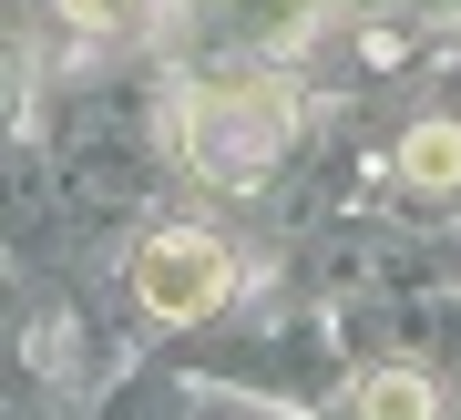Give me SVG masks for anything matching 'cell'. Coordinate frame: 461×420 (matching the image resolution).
Listing matches in <instances>:
<instances>
[{
	"mask_svg": "<svg viewBox=\"0 0 461 420\" xmlns=\"http://www.w3.org/2000/svg\"><path fill=\"white\" fill-rule=\"evenodd\" d=\"M133 0H62V21H83V32H123Z\"/></svg>",
	"mask_w": 461,
	"mask_h": 420,
	"instance_id": "obj_5",
	"label": "cell"
},
{
	"mask_svg": "<svg viewBox=\"0 0 461 420\" xmlns=\"http://www.w3.org/2000/svg\"><path fill=\"white\" fill-rule=\"evenodd\" d=\"M359 420H441V389L420 370H369L359 379Z\"/></svg>",
	"mask_w": 461,
	"mask_h": 420,
	"instance_id": "obj_4",
	"label": "cell"
},
{
	"mask_svg": "<svg viewBox=\"0 0 461 420\" xmlns=\"http://www.w3.org/2000/svg\"><path fill=\"white\" fill-rule=\"evenodd\" d=\"M277 154H287V93L277 82H215V93H195V114H185V164H195L205 185L257 195L277 175Z\"/></svg>",
	"mask_w": 461,
	"mask_h": 420,
	"instance_id": "obj_1",
	"label": "cell"
},
{
	"mask_svg": "<svg viewBox=\"0 0 461 420\" xmlns=\"http://www.w3.org/2000/svg\"><path fill=\"white\" fill-rule=\"evenodd\" d=\"M226 288H236V257H226L205 226H165V236H144V257H133V297H144L165 328L205 318Z\"/></svg>",
	"mask_w": 461,
	"mask_h": 420,
	"instance_id": "obj_2",
	"label": "cell"
},
{
	"mask_svg": "<svg viewBox=\"0 0 461 420\" xmlns=\"http://www.w3.org/2000/svg\"><path fill=\"white\" fill-rule=\"evenodd\" d=\"M400 175L430 185V195H451L461 185V123H411L400 133Z\"/></svg>",
	"mask_w": 461,
	"mask_h": 420,
	"instance_id": "obj_3",
	"label": "cell"
}]
</instances>
